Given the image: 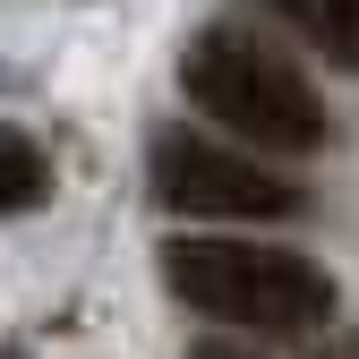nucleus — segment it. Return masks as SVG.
<instances>
[{"label":"nucleus","mask_w":359,"mask_h":359,"mask_svg":"<svg viewBox=\"0 0 359 359\" xmlns=\"http://www.w3.org/2000/svg\"><path fill=\"white\" fill-rule=\"evenodd\" d=\"M189 359H248V351H231V342H205V351H189Z\"/></svg>","instance_id":"6"},{"label":"nucleus","mask_w":359,"mask_h":359,"mask_svg":"<svg viewBox=\"0 0 359 359\" xmlns=\"http://www.w3.org/2000/svg\"><path fill=\"white\" fill-rule=\"evenodd\" d=\"M163 283L214 325H248V334H308L334 317V283L317 257L299 248H265V240H171L163 248Z\"/></svg>","instance_id":"2"},{"label":"nucleus","mask_w":359,"mask_h":359,"mask_svg":"<svg viewBox=\"0 0 359 359\" xmlns=\"http://www.w3.org/2000/svg\"><path fill=\"white\" fill-rule=\"evenodd\" d=\"M180 86H189V103L214 128H231L257 154H308L325 137L317 86H308L274 43H257L248 26H205L189 52H180Z\"/></svg>","instance_id":"1"},{"label":"nucleus","mask_w":359,"mask_h":359,"mask_svg":"<svg viewBox=\"0 0 359 359\" xmlns=\"http://www.w3.org/2000/svg\"><path fill=\"white\" fill-rule=\"evenodd\" d=\"M43 189H52V163H43V146L26 137V128H9V120H0V214L43 205Z\"/></svg>","instance_id":"5"},{"label":"nucleus","mask_w":359,"mask_h":359,"mask_svg":"<svg viewBox=\"0 0 359 359\" xmlns=\"http://www.w3.org/2000/svg\"><path fill=\"white\" fill-rule=\"evenodd\" d=\"M154 197L171 214H197V222H283V214H299V180L265 171L248 146L163 128L154 137Z\"/></svg>","instance_id":"3"},{"label":"nucleus","mask_w":359,"mask_h":359,"mask_svg":"<svg viewBox=\"0 0 359 359\" xmlns=\"http://www.w3.org/2000/svg\"><path fill=\"white\" fill-rule=\"evenodd\" d=\"M283 18L299 26V43H317V60L359 77V0H283Z\"/></svg>","instance_id":"4"},{"label":"nucleus","mask_w":359,"mask_h":359,"mask_svg":"<svg viewBox=\"0 0 359 359\" xmlns=\"http://www.w3.org/2000/svg\"><path fill=\"white\" fill-rule=\"evenodd\" d=\"M0 359H18V351H0Z\"/></svg>","instance_id":"7"}]
</instances>
